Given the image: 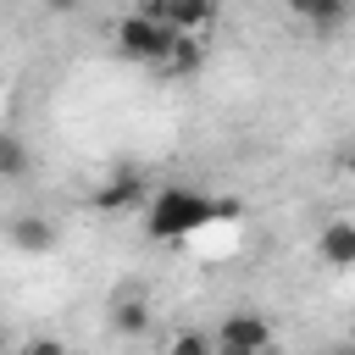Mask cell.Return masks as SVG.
Instances as JSON below:
<instances>
[{"label":"cell","mask_w":355,"mask_h":355,"mask_svg":"<svg viewBox=\"0 0 355 355\" xmlns=\"http://www.w3.org/2000/svg\"><path fill=\"white\" fill-rule=\"evenodd\" d=\"M222 216H239V200H211V194H200V189L172 183V189H161V194L150 200L144 233H150L155 244H178V239H189V233H200V227H211V222H222Z\"/></svg>","instance_id":"1"},{"label":"cell","mask_w":355,"mask_h":355,"mask_svg":"<svg viewBox=\"0 0 355 355\" xmlns=\"http://www.w3.org/2000/svg\"><path fill=\"white\" fill-rule=\"evenodd\" d=\"M178 44H183V39H178L172 28H161V22H150L144 11H133V17H122V22H116V50H122L128 61L166 67V55H172Z\"/></svg>","instance_id":"2"},{"label":"cell","mask_w":355,"mask_h":355,"mask_svg":"<svg viewBox=\"0 0 355 355\" xmlns=\"http://www.w3.org/2000/svg\"><path fill=\"white\" fill-rule=\"evenodd\" d=\"M216 349H239V355H266V349H272V322H266L261 311H233V316H222Z\"/></svg>","instance_id":"3"},{"label":"cell","mask_w":355,"mask_h":355,"mask_svg":"<svg viewBox=\"0 0 355 355\" xmlns=\"http://www.w3.org/2000/svg\"><path fill=\"white\" fill-rule=\"evenodd\" d=\"M144 17L161 22V28H172L178 39H189V33H200V28L216 22V6H205V0H150Z\"/></svg>","instance_id":"4"},{"label":"cell","mask_w":355,"mask_h":355,"mask_svg":"<svg viewBox=\"0 0 355 355\" xmlns=\"http://www.w3.org/2000/svg\"><path fill=\"white\" fill-rule=\"evenodd\" d=\"M144 194H150L144 172L122 166V172H111V178L94 189V211H133V205H144Z\"/></svg>","instance_id":"5"},{"label":"cell","mask_w":355,"mask_h":355,"mask_svg":"<svg viewBox=\"0 0 355 355\" xmlns=\"http://www.w3.org/2000/svg\"><path fill=\"white\" fill-rule=\"evenodd\" d=\"M6 239H11V250H22V255H50L55 244H61V233H55V222H44V216H11V227H6Z\"/></svg>","instance_id":"6"},{"label":"cell","mask_w":355,"mask_h":355,"mask_svg":"<svg viewBox=\"0 0 355 355\" xmlns=\"http://www.w3.org/2000/svg\"><path fill=\"white\" fill-rule=\"evenodd\" d=\"M316 250H322V261L333 272H349L355 266V222H327L322 239H316Z\"/></svg>","instance_id":"7"},{"label":"cell","mask_w":355,"mask_h":355,"mask_svg":"<svg viewBox=\"0 0 355 355\" xmlns=\"http://www.w3.org/2000/svg\"><path fill=\"white\" fill-rule=\"evenodd\" d=\"M28 166H33L28 144H22L17 133H0V178H6V183H17V178H28Z\"/></svg>","instance_id":"8"},{"label":"cell","mask_w":355,"mask_h":355,"mask_svg":"<svg viewBox=\"0 0 355 355\" xmlns=\"http://www.w3.org/2000/svg\"><path fill=\"white\" fill-rule=\"evenodd\" d=\"M111 327H116V333H128V338H139V333L150 327V305H144V300H116Z\"/></svg>","instance_id":"9"},{"label":"cell","mask_w":355,"mask_h":355,"mask_svg":"<svg viewBox=\"0 0 355 355\" xmlns=\"http://www.w3.org/2000/svg\"><path fill=\"white\" fill-rule=\"evenodd\" d=\"M300 17L316 22V28H333V22L349 17V6H338V0H311V6H300Z\"/></svg>","instance_id":"10"},{"label":"cell","mask_w":355,"mask_h":355,"mask_svg":"<svg viewBox=\"0 0 355 355\" xmlns=\"http://www.w3.org/2000/svg\"><path fill=\"white\" fill-rule=\"evenodd\" d=\"M166 355H211V338H205V333H178Z\"/></svg>","instance_id":"11"},{"label":"cell","mask_w":355,"mask_h":355,"mask_svg":"<svg viewBox=\"0 0 355 355\" xmlns=\"http://www.w3.org/2000/svg\"><path fill=\"white\" fill-rule=\"evenodd\" d=\"M22 355H67V344H61V338H28Z\"/></svg>","instance_id":"12"},{"label":"cell","mask_w":355,"mask_h":355,"mask_svg":"<svg viewBox=\"0 0 355 355\" xmlns=\"http://www.w3.org/2000/svg\"><path fill=\"white\" fill-rule=\"evenodd\" d=\"M333 355H355V349H349V344H338V349H333Z\"/></svg>","instance_id":"13"},{"label":"cell","mask_w":355,"mask_h":355,"mask_svg":"<svg viewBox=\"0 0 355 355\" xmlns=\"http://www.w3.org/2000/svg\"><path fill=\"white\" fill-rule=\"evenodd\" d=\"M266 355H272V349H266Z\"/></svg>","instance_id":"14"}]
</instances>
